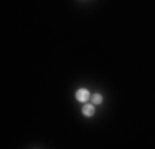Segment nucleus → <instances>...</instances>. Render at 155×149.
<instances>
[{
    "label": "nucleus",
    "mask_w": 155,
    "mask_h": 149,
    "mask_svg": "<svg viewBox=\"0 0 155 149\" xmlns=\"http://www.w3.org/2000/svg\"><path fill=\"white\" fill-rule=\"evenodd\" d=\"M91 101H93V104H101L102 103V96L99 95V93H96V95L91 96Z\"/></svg>",
    "instance_id": "3"
},
{
    "label": "nucleus",
    "mask_w": 155,
    "mask_h": 149,
    "mask_svg": "<svg viewBox=\"0 0 155 149\" xmlns=\"http://www.w3.org/2000/svg\"><path fill=\"white\" fill-rule=\"evenodd\" d=\"M76 99L79 103H86L87 99H89V91H87L86 88H79L76 91Z\"/></svg>",
    "instance_id": "1"
},
{
    "label": "nucleus",
    "mask_w": 155,
    "mask_h": 149,
    "mask_svg": "<svg viewBox=\"0 0 155 149\" xmlns=\"http://www.w3.org/2000/svg\"><path fill=\"white\" fill-rule=\"evenodd\" d=\"M94 106H96V104H84V106H83V114H84V116H87V118L93 116V114H94Z\"/></svg>",
    "instance_id": "2"
}]
</instances>
